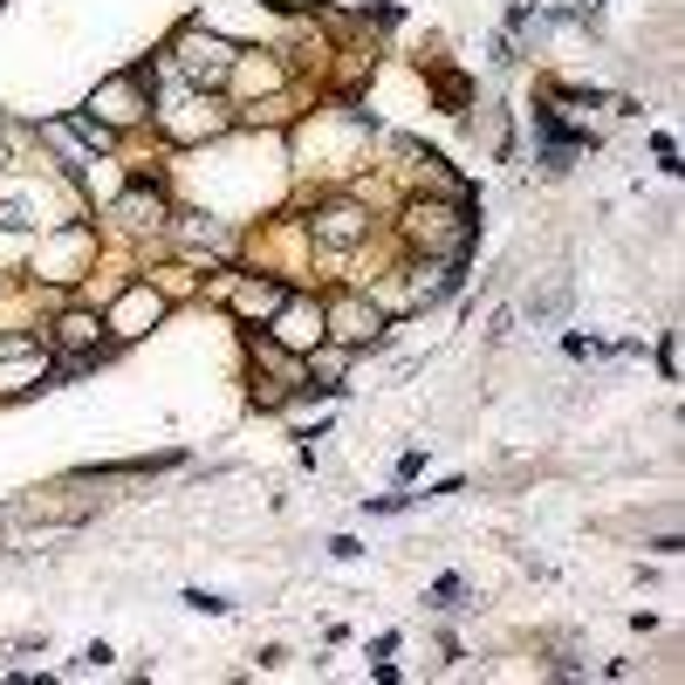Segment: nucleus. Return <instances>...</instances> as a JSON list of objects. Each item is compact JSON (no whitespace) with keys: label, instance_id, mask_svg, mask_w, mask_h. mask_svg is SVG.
I'll use <instances>...</instances> for the list:
<instances>
[{"label":"nucleus","instance_id":"nucleus-1","mask_svg":"<svg viewBox=\"0 0 685 685\" xmlns=\"http://www.w3.org/2000/svg\"><path fill=\"white\" fill-rule=\"evenodd\" d=\"M172 69L193 83V89H220L227 69H233V48L220 35H199V28H185V35L172 42Z\"/></svg>","mask_w":685,"mask_h":685},{"label":"nucleus","instance_id":"nucleus-2","mask_svg":"<svg viewBox=\"0 0 685 685\" xmlns=\"http://www.w3.org/2000/svg\"><path fill=\"white\" fill-rule=\"evenodd\" d=\"M412 240H425V247H439L446 261H459L466 247H474V220H466L459 206H412Z\"/></svg>","mask_w":685,"mask_h":685},{"label":"nucleus","instance_id":"nucleus-3","mask_svg":"<svg viewBox=\"0 0 685 685\" xmlns=\"http://www.w3.org/2000/svg\"><path fill=\"white\" fill-rule=\"evenodd\" d=\"M89 110H97L104 131H117V123H138L151 104H144V83H138V76H117V83H104L97 97H89Z\"/></svg>","mask_w":685,"mask_h":685},{"label":"nucleus","instance_id":"nucleus-4","mask_svg":"<svg viewBox=\"0 0 685 685\" xmlns=\"http://www.w3.org/2000/svg\"><path fill=\"white\" fill-rule=\"evenodd\" d=\"M274 316H282L274 323V342H289V350H316L323 329H329V316L316 302H289V308H274Z\"/></svg>","mask_w":685,"mask_h":685},{"label":"nucleus","instance_id":"nucleus-5","mask_svg":"<svg viewBox=\"0 0 685 685\" xmlns=\"http://www.w3.org/2000/svg\"><path fill=\"white\" fill-rule=\"evenodd\" d=\"M363 233H370V220H363L357 206H329L323 220H316V240H323V247H357Z\"/></svg>","mask_w":685,"mask_h":685},{"label":"nucleus","instance_id":"nucleus-6","mask_svg":"<svg viewBox=\"0 0 685 685\" xmlns=\"http://www.w3.org/2000/svg\"><path fill=\"white\" fill-rule=\"evenodd\" d=\"M378 329H384V316H378L370 302H342V308H336V336H342V342H370Z\"/></svg>","mask_w":685,"mask_h":685},{"label":"nucleus","instance_id":"nucleus-7","mask_svg":"<svg viewBox=\"0 0 685 685\" xmlns=\"http://www.w3.org/2000/svg\"><path fill=\"white\" fill-rule=\"evenodd\" d=\"M233 308H240V316H274V308H282V289H274V282H247L233 295Z\"/></svg>","mask_w":685,"mask_h":685},{"label":"nucleus","instance_id":"nucleus-8","mask_svg":"<svg viewBox=\"0 0 685 685\" xmlns=\"http://www.w3.org/2000/svg\"><path fill=\"white\" fill-rule=\"evenodd\" d=\"M117 213H123L131 227H165V199H159V193H131Z\"/></svg>","mask_w":685,"mask_h":685},{"label":"nucleus","instance_id":"nucleus-9","mask_svg":"<svg viewBox=\"0 0 685 685\" xmlns=\"http://www.w3.org/2000/svg\"><path fill=\"white\" fill-rule=\"evenodd\" d=\"M55 336L69 342V350H89V342H104V323H97V316H62Z\"/></svg>","mask_w":685,"mask_h":685},{"label":"nucleus","instance_id":"nucleus-10","mask_svg":"<svg viewBox=\"0 0 685 685\" xmlns=\"http://www.w3.org/2000/svg\"><path fill=\"white\" fill-rule=\"evenodd\" d=\"M418 178L432 185V193H446V199H459V185L446 178V165H439V159H425V165H418Z\"/></svg>","mask_w":685,"mask_h":685},{"label":"nucleus","instance_id":"nucleus-11","mask_svg":"<svg viewBox=\"0 0 685 685\" xmlns=\"http://www.w3.org/2000/svg\"><path fill=\"white\" fill-rule=\"evenodd\" d=\"M459 597H466V583H459V576L432 583V610H459Z\"/></svg>","mask_w":685,"mask_h":685},{"label":"nucleus","instance_id":"nucleus-12","mask_svg":"<svg viewBox=\"0 0 685 685\" xmlns=\"http://www.w3.org/2000/svg\"><path fill=\"white\" fill-rule=\"evenodd\" d=\"M185 604H193V610H206V617H220V610H227L220 597H206V589H185Z\"/></svg>","mask_w":685,"mask_h":685}]
</instances>
